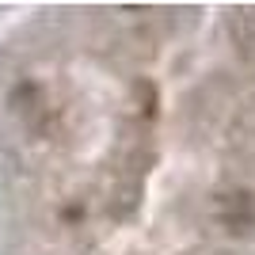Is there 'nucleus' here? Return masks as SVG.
I'll return each mask as SVG.
<instances>
[]
</instances>
